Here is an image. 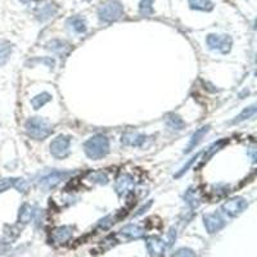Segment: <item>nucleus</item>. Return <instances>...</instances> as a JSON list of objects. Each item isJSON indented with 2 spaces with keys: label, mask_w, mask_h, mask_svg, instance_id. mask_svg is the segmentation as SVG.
<instances>
[{
  "label": "nucleus",
  "mask_w": 257,
  "mask_h": 257,
  "mask_svg": "<svg viewBox=\"0 0 257 257\" xmlns=\"http://www.w3.org/2000/svg\"><path fill=\"white\" fill-rule=\"evenodd\" d=\"M199 156H201V153H198V155H196V156H193V157L190 158L189 161H188L187 164H185L184 166L181 167V169H180V171H178V173L175 174V178L178 179V178H180V176H183V175H184V174L187 173L188 170H189V167L192 166V165L194 164V162H196L197 160H198V157H199Z\"/></svg>",
  "instance_id": "obj_32"
},
{
  "label": "nucleus",
  "mask_w": 257,
  "mask_h": 257,
  "mask_svg": "<svg viewBox=\"0 0 257 257\" xmlns=\"http://www.w3.org/2000/svg\"><path fill=\"white\" fill-rule=\"evenodd\" d=\"M58 12V6L54 3H47L43 4V6L39 7L35 12L36 20L40 21V22H45V21L50 20Z\"/></svg>",
  "instance_id": "obj_13"
},
{
  "label": "nucleus",
  "mask_w": 257,
  "mask_h": 257,
  "mask_svg": "<svg viewBox=\"0 0 257 257\" xmlns=\"http://www.w3.org/2000/svg\"><path fill=\"white\" fill-rule=\"evenodd\" d=\"M176 239V229L175 228H171L167 233V247H171L174 244Z\"/></svg>",
  "instance_id": "obj_34"
},
{
  "label": "nucleus",
  "mask_w": 257,
  "mask_h": 257,
  "mask_svg": "<svg viewBox=\"0 0 257 257\" xmlns=\"http://www.w3.org/2000/svg\"><path fill=\"white\" fill-rule=\"evenodd\" d=\"M153 205V201H148L146 203V205L143 206V207H141L139 208V210H138V212H135V215L134 216H141V215H143L144 212H147V210H148L149 207H151V206Z\"/></svg>",
  "instance_id": "obj_35"
},
{
  "label": "nucleus",
  "mask_w": 257,
  "mask_h": 257,
  "mask_svg": "<svg viewBox=\"0 0 257 257\" xmlns=\"http://www.w3.org/2000/svg\"><path fill=\"white\" fill-rule=\"evenodd\" d=\"M210 128H211L210 125L202 126L201 128H198V130L192 135V138H190L189 143H188V146L185 147L184 149V153H190L193 149H196V147H198V144L203 141V138L208 134Z\"/></svg>",
  "instance_id": "obj_15"
},
{
  "label": "nucleus",
  "mask_w": 257,
  "mask_h": 257,
  "mask_svg": "<svg viewBox=\"0 0 257 257\" xmlns=\"http://www.w3.org/2000/svg\"><path fill=\"white\" fill-rule=\"evenodd\" d=\"M203 224L208 233L215 234L224 228L226 221L220 212H211L203 215Z\"/></svg>",
  "instance_id": "obj_9"
},
{
  "label": "nucleus",
  "mask_w": 257,
  "mask_h": 257,
  "mask_svg": "<svg viewBox=\"0 0 257 257\" xmlns=\"http://www.w3.org/2000/svg\"><path fill=\"white\" fill-rule=\"evenodd\" d=\"M30 63H31V64L43 63V64H45L47 67H49V70H53V68H54V66H56V61H54V58H52V57H44V58H35V59H32V61H30Z\"/></svg>",
  "instance_id": "obj_29"
},
{
  "label": "nucleus",
  "mask_w": 257,
  "mask_h": 257,
  "mask_svg": "<svg viewBox=\"0 0 257 257\" xmlns=\"http://www.w3.org/2000/svg\"><path fill=\"white\" fill-rule=\"evenodd\" d=\"M52 100V95L47 91H43V93L38 94L31 99V105L34 109H40L41 107H44L47 103H49Z\"/></svg>",
  "instance_id": "obj_23"
},
{
  "label": "nucleus",
  "mask_w": 257,
  "mask_h": 257,
  "mask_svg": "<svg viewBox=\"0 0 257 257\" xmlns=\"http://www.w3.org/2000/svg\"><path fill=\"white\" fill-rule=\"evenodd\" d=\"M165 123H166L167 128L173 130V132H181L187 126L185 125V121L176 113L167 114L166 118H165Z\"/></svg>",
  "instance_id": "obj_18"
},
{
  "label": "nucleus",
  "mask_w": 257,
  "mask_h": 257,
  "mask_svg": "<svg viewBox=\"0 0 257 257\" xmlns=\"http://www.w3.org/2000/svg\"><path fill=\"white\" fill-rule=\"evenodd\" d=\"M144 234H146V229L142 228L141 225L137 224H128L125 225L122 229L120 230L118 235L125 239H139V238H143Z\"/></svg>",
  "instance_id": "obj_12"
},
{
  "label": "nucleus",
  "mask_w": 257,
  "mask_h": 257,
  "mask_svg": "<svg viewBox=\"0 0 257 257\" xmlns=\"http://www.w3.org/2000/svg\"><path fill=\"white\" fill-rule=\"evenodd\" d=\"M27 135L35 141H44L53 133L52 123L43 117H31L25 123Z\"/></svg>",
  "instance_id": "obj_2"
},
{
  "label": "nucleus",
  "mask_w": 257,
  "mask_h": 257,
  "mask_svg": "<svg viewBox=\"0 0 257 257\" xmlns=\"http://www.w3.org/2000/svg\"><path fill=\"white\" fill-rule=\"evenodd\" d=\"M72 171H63V170H53L50 173L44 174L41 176L38 181V185L40 189H43L44 192L48 190L54 189L56 187H58L63 180H67L70 176H72Z\"/></svg>",
  "instance_id": "obj_4"
},
{
  "label": "nucleus",
  "mask_w": 257,
  "mask_h": 257,
  "mask_svg": "<svg viewBox=\"0 0 257 257\" xmlns=\"http://www.w3.org/2000/svg\"><path fill=\"white\" fill-rule=\"evenodd\" d=\"M70 147L71 138L66 137V135H59V137L53 139L49 146V149L53 157L62 160V158H66L70 155Z\"/></svg>",
  "instance_id": "obj_6"
},
{
  "label": "nucleus",
  "mask_w": 257,
  "mask_h": 257,
  "mask_svg": "<svg viewBox=\"0 0 257 257\" xmlns=\"http://www.w3.org/2000/svg\"><path fill=\"white\" fill-rule=\"evenodd\" d=\"M208 48L211 50L219 52L221 54H228L233 47V39L229 35H219V34H210L206 39Z\"/></svg>",
  "instance_id": "obj_5"
},
{
  "label": "nucleus",
  "mask_w": 257,
  "mask_h": 257,
  "mask_svg": "<svg viewBox=\"0 0 257 257\" xmlns=\"http://www.w3.org/2000/svg\"><path fill=\"white\" fill-rule=\"evenodd\" d=\"M254 113H256V104H252V105H249V107H245V108L243 109V111L240 112V113L238 114V116L235 117L233 121H231V123H233V125H237V123L243 122V121L248 120V118L253 117Z\"/></svg>",
  "instance_id": "obj_24"
},
{
  "label": "nucleus",
  "mask_w": 257,
  "mask_h": 257,
  "mask_svg": "<svg viewBox=\"0 0 257 257\" xmlns=\"http://www.w3.org/2000/svg\"><path fill=\"white\" fill-rule=\"evenodd\" d=\"M114 222H116V216H113V215H107V216L99 220V222H98V228L103 229V230H107V229L111 228Z\"/></svg>",
  "instance_id": "obj_28"
},
{
  "label": "nucleus",
  "mask_w": 257,
  "mask_h": 257,
  "mask_svg": "<svg viewBox=\"0 0 257 257\" xmlns=\"http://www.w3.org/2000/svg\"><path fill=\"white\" fill-rule=\"evenodd\" d=\"M29 187H30V184L27 183V180H25V179H21V178H16L15 185H13V188H15L17 192L27 193V190H29Z\"/></svg>",
  "instance_id": "obj_30"
},
{
  "label": "nucleus",
  "mask_w": 257,
  "mask_h": 257,
  "mask_svg": "<svg viewBox=\"0 0 257 257\" xmlns=\"http://www.w3.org/2000/svg\"><path fill=\"white\" fill-rule=\"evenodd\" d=\"M171 257H197L194 251L190 248H180L176 252H174V254Z\"/></svg>",
  "instance_id": "obj_33"
},
{
  "label": "nucleus",
  "mask_w": 257,
  "mask_h": 257,
  "mask_svg": "<svg viewBox=\"0 0 257 257\" xmlns=\"http://www.w3.org/2000/svg\"><path fill=\"white\" fill-rule=\"evenodd\" d=\"M190 9L202 11V12H211L215 6L211 0H189Z\"/></svg>",
  "instance_id": "obj_22"
},
{
  "label": "nucleus",
  "mask_w": 257,
  "mask_h": 257,
  "mask_svg": "<svg viewBox=\"0 0 257 257\" xmlns=\"http://www.w3.org/2000/svg\"><path fill=\"white\" fill-rule=\"evenodd\" d=\"M66 25L76 34H82V32L86 31V21L81 16H72V17L68 18Z\"/></svg>",
  "instance_id": "obj_20"
},
{
  "label": "nucleus",
  "mask_w": 257,
  "mask_h": 257,
  "mask_svg": "<svg viewBox=\"0 0 257 257\" xmlns=\"http://www.w3.org/2000/svg\"><path fill=\"white\" fill-rule=\"evenodd\" d=\"M153 3L155 0H141L139 3V13L143 17H149L153 15Z\"/></svg>",
  "instance_id": "obj_27"
},
{
  "label": "nucleus",
  "mask_w": 257,
  "mask_h": 257,
  "mask_svg": "<svg viewBox=\"0 0 257 257\" xmlns=\"http://www.w3.org/2000/svg\"><path fill=\"white\" fill-rule=\"evenodd\" d=\"M84 152L90 160H100L109 153V141L104 135H94L84 143Z\"/></svg>",
  "instance_id": "obj_1"
},
{
  "label": "nucleus",
  "mask_w": 257,
  "mask_h": 257,
  "mask_svg": "<svg viewBox=\"0 0 257 257\" xmlns=\"http://www.w3.org/2000/svg\"><path fill=\"white\" fill-rule=\"evenodd\" d=\"M123 16V7L117 0H108L98 8V17L103 22H114Z\"/></svg>",
  "instance_id": "obj_3"
},
{
  "label": "nucleus",
  "mask_w": 257,
  "mask_h": 257,
  "mask_svg": "<svg viewBox=\"0 0 257 257\" xmlns=\"http://www.w3.org/2000/svg\"><path fill=\"white\" fill-rule=\"evenodd\" d=\"M11 54H12V44L6 40H0V66H4L8 62Z\"/></svg>",
  "instance_id": "obj_25"
},
{
  "label": "nucleus",
  "mask_w": 257,
  "mask_h": 257,
  "mask_svg": "<svg viewBox=\"0 0 257 257\" xmlns=\"http://www.w3.org/2000/svg\"><path fill=\"white\" fill-rule=\"evenodd\" d=\"M147 248H148L149 254L151 257H161L165 253V249H166V242L161 239L160 237H156V235H151L146 239Z\"/></svg>",
  "instance_id": "obj_10"
},
{
  "label": "nucleus",
  "mask_w": 257,
  "mask_h": 257,
  "mask_svg": "<svg viewBox=\"0 0 257 257\" xmlns=\"http://www.w3.org/2000/svg\"><path fill=\"white\" fill-rule=\"evenodd\" d=\"M247 207H248V202L243 197H234V198L228 199L221 206V212L229 217H237Z\"/></svg>",
  "instance_id": "obj_7"
},
{
  "label": "nucleus",
  "mask_w": 257,
  "mask_h": 257,
  "mask_svg": "<svg viewBox=\"0 0 257 257\" xmlns=\"http://www.w3.org/2000/svg\"><path fill=\"white\" fill-rule=\"evenodd\" d=\"M45 49L50 50L52 53L57 54L62 58V57H66L70 53L71 45L68 44L67 41L59 40V39H53V40L48 41L45 44Z\"/></svg>",
  "instance_id": "obj_11"
},
{
  "label": "nucleus",
  "mask_w": 257,
  "mask_h": 257,
  "mask_svg": "<svg viewBox=\"0 0 257 257\" xmlns=\"http://www.w3.org/2000/svg\"><path fill=\"white\" fill-rule=\"evenodd\" d=\"M16 178H3L0 179V194L4 192H7L8 189L13 188L15 185Z\"/></svg>",
  "instance_id": "obj_31"
},
{
  "label": "nucleus",
  "mask_w": 257,
  "mask_h": 257,
  "mask_svg": "<svg viewBox=\"0 0 257 257\" xmlns=\"http://www.w3.org/2000/svg\"><path fill=\"white\" fill-rule=\"evenodd\" d=\"M147 137L144 134H139L137 132H127L121 138V143L128 147H141L146 143Z\"/></svg>",
  "instance_id": "obj_16"
},
{
  "label": "nucleus",
  "mask_w": 257,
  "mask_h": 257,
  "mask_svg": "<svg viewBox=\"0 0 257 257\" xmlns=\"http://www.w3.org/2000/svg\"><path fill=\"white\" fill-rule=\"evenodd\" d=\"M73 228L70 225H63V226H58L53 230L52 239L53 242L58 243V244H63V243L68 242L72 238Z\"/></svg>",
  "instance_id": "obj_14"
},
{
  "label": "nucleus",
  "mask_w": 257,
  "mask_h": 257,
  "mask_svg": "<svg viewBox=\"0 0 257 257\" xmlns=\"http://www.w3.org/2000/svg\"><path fill=\"white\" fill-rule=\"evenodd\" d=\"M88 180L94 183V184H99V185H105L108 184L109 178L108 174L105 171H93V173L89 174Z\"/></svg>",
  "instance_id": "obj_26"
},
{
  "label": "nucleus",
  "mask_w": 257,
  "mask_h": 257,
  "mask_svg": "<svg viewBox=\"0 0 257 257\" xmlns=\"http://www.w3.org/2000/svg\"><path fill=\"white\" fill-rule=\"evenodd\" d=\"M36 207L31 206L30 203H24L21 206L20 212H18V222L20 224H29L35 217Z\"/></svg>",
  "instance_id": "obj_17"
},
{
  "label": "nucleus",
  "mask_w": 257,
  "mask_h": 257,
  "mask_svg": "<svg viewBox=\"0 0 257 257\" xmlns=\"http://www.w3.org/2000/svg\"><path fill=\"white\" fill-rule=\"evenodd\" d=\"M184 201L192 210L198 208L201 205V197H199L198 189L194 187L188 188L184 193Z\"/></svg>",
  "instance_id": "obj_19"
},
{
  "label": "nucleus",
  "mask_w": 257,
  "mask_h": 257,
  "mask_svg": "<svg viewBox=\"0 0 257 257\" xmlns=\"http://www.w3.org/2000/svg\"><path fill=\"white\" fill-rule=\"evenodd\" d=\"M228 144V139H220V141L215 142L213 144H211L210 147H208V149H206L205 155H203V157H202V165L206 164L208 160H210L211 157H212L213 155L216 152H219L220 149L224 148L225 146Z\"/></svg>",
  "instance_id": "obj_21"
},
{
  "label": "nucleus",
  "mask_w": 257,
  "mask_h": 257,
  "mask_svg": "<svg viewBox=\"0 0 257 257\" xmlns=\"http://www.w3.org/2000/svg\"><path fill=\"white\" fill-rule=\"evenodd\" d=\"M135 188V179L132 174H121L116 180L114 184V192L117 193L118 197H125L130 193H133Z\"/></svg>",
  "instance_id": "obj_8"
}]
</instances>
